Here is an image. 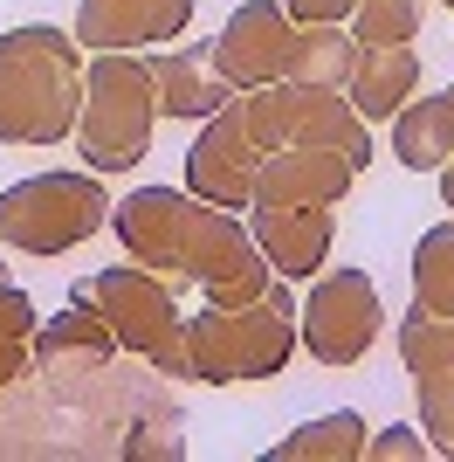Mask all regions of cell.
Instances as JSON below:
<instances>
[{
	"instance_id": "cell-8",
	"label": "cell",
	"mask_w": 454,
	"mask_h": 462,
	"mask_svg": "<svg viewBox=\"0 0 454 462\" xmlns=\"http://www.w3.org/2000/svg\"><path fill=\"white\" fill-rule=\"evenodd\" d=\"M213 69L227 77V90H262V83H283L289 62H296V21H289L283 0H241L234 14L221 21V35L207 42Z\"/></svg>"
},
{
	"instance_id": "cell-16",
	"label": "cell",
	"mask_w": 454,
	"mask_h": 462,
	"mask_svg": "<svg viewBox=\"0 0 454 462\" xmlns=\"http://www.w3.org/2000/svg\"><path fill=\"white\" fill-rule=\"evenodd\" d=\"M145 69H151V97H159V117H213L227 104V77L213 69L207 42L200 49H145Z\"/></svg>"
},
{
	"instance_id": "cell-30",
	"label": "cell",
	"mask_w": 454,
	"mask_h": 462,
	"mask_svg": "<svg viewBox=\"0 0 454 462\" xmlns=\"http://www.w3.org/2000/svg\"><path fill=\"white\" fill-rule=\"evenodd\" d=\"M448 90H454V83H448Z\"/></svg>"
},
{
	"instance_id": "cell-6",
	"label": "cell",
	"mask_w": 454,
	"mask_h": 462,
	"mask_svg": "<svg viewBox=\"0 0 454 462\" xmlns=\"http://www.w3.org/2000/svg\"><path fill=\"white\" fill-rule=\"evenodd\" d=\"M386 331V304L365 270H317L296 297V346L317 366H359Z\"/></svg>"
},
{
	"instance_id": "cell-2",
	"label": "cell",
	"mask_w": 454,
	"mask_h": 462,
	"mask_svg": "<svg viewBox=\"0 0 454 462\" xmlns=\"http://www.w3.org/2000/svg\"><path fill=\"white\" fill-rule=\"evenodd\" d=\"M151 125H159V97H151L145 49H104L83 62V111L69 145L90 173H132L151 152Z\"/></svg>"
},
{
	"instance_id": "cell-10",
	"label": "cell",
	"mask_w": 454,
	"mask_h": 462,
	"mask_svg": "<svg viewBox=\"0 0 454 462\" xmlns=\"http://www.w3.org/2000/svg\"><path fill=\"white\" fill-rule=\"evenodd\" d=\"M255 166H262V145L248 138L241 97H227L213 117H200V138L186 145V193L248 214V200H255Z\"/></svg>"
},
{
	"instance_id": "cell-20",
	"label": "cell",
	"mask_w": 454,
	"mask_h": 462,
	"mask_svg": "<svg viewBox=\"0 0 454 462\" xmlns=\"http://www.w3.org/2000/svg\"><path fill=\"white\" fill-rule=\"evenodd\" d=\"M351 62H359V35H351L344 21H310V28L296 21V62H289V77H296V83L344 90Z\"/></svg>"
},
{
	"instance_id": "cell-13",
	"label": "cell",
	"mask_w": 454,
	"mask_h": 462,
	"mask_svg": "<svg viewBox=\"0 0 454 462\" xmlns=\"http://www.w3.org/2000/svg\"><path fill=\"white\" fill-rule=\"evenodd\" d=\"M248 235L255 249L268 255L276 276H317L331 263V235H338V214L331 208H248Z\"/></svg>"
},
{
	"instance_id": "cell-28",
	"label": "cell",
	"mask_w": 454,
	"mask_h": 462,
	"mask_svg": "<svg viewBox=\"0 0 454 462\" xmlns=\"http://www.w3.org/2000/svg\"><path fill=\"white\" fill-rule=\"evenodd\" d=\"M283 7L303 28H310V21H351V0H283Z\"/></svg>"
},
{
	"instance_id": "cell-4",
	"label": "cell",
	"mask_w": 454,
	"mask_h": 462,
	"mask_svg": "<svg viewBox=\"0 0 454 462\" xmlns=\"http://www.w3.org/2000/svg\"><path fill=\"white\" fill-rule=\"evenodd\" d=\"M111 187L104 173H28L0 187V249L14 255H62L111 228Z\"/></svg>"
},
{
	"instance_id": "cell-12",
	"label": "cell",
	"mask_w": 454,
	"mask_h": 462,
	"mask_svg": "<svg viewBox=\"0 0 454 462\" xmlns=\"http://www.w3.org/2000/svg\"><path fill=\"white\" fill-rule=\"evenodd\" d=\"M359 166L344 152H323V145H276L255 166V200L248 208H338L351 193Z\"/></svg>"
},
{
	"instance_id": "cell-24",
	"label": "cell",
	"mask_w": 454,
	"mask_h": 462,
	"mask_svg": "<svg viewBox=\"0 0 454 462\" xmlns=\"http://www.w3.org/2000/svg\"><path fill=\"white\" fill-rule=\"evenodd\" d=\"M434 456V442H427V435H420V428H372V435H365V456L359 462H427Z\"/></svg>"
},
{
	"instance_id": "cell-17",
	"label": "cell",
	"mask_w": 454,
	"mask_h": 462,
	"mask_svg": "<svg viewBox=\"0 0 454 462\" xmlns=\"http://www.w3.org/2000/svg\"><path fill=\"white\" fill-rule=\"evenodd\" d=\"M393 159L406 173H440L454 159V90L406 97L393 111Z\"/></svg>"
},
{
	"instance_id": "cell-14",
	"label": "cell",
	"mask_w": 454,
	"mask_h": 462,
	"mask_svg": "<svg viewBox=\"0 0 454 462\" xmlns=\"http://www.w3.org/2000/svg\"><path fill=\"white\" fill-rule=\"evenodd\" d=\"M28 346H35V373H49V380H90V373H104L124 352L111 338V325L83 304H62L56 318H41Z\"/></svg>"
},
{
	"instance_id": "cell-9",
	"label": "cell",
	"mask_w": 454,
	"mask_h": 462,
	"mask_svg": "<svg viewBox=\"0 0 454 462\" xmlns=\"http://www.w3.org/2000/svg\"><path fill=\"white\" fill-rule=\"evenodd\" d=\"M193 208H200V193L186 187H138L124 193L111 208V228H117V249L159 270L172 290H193L186 283V228H193Z\"/></svg>"
},
{
	"instance_id": "cell-25",
	"label": "cell",
	"mask_w": 454,
	"mask_h": 462,
	"mask_svg": "<svg viewBox=\"0 0 454 462\" xmlns=\"http://www.w3.org/2000/svg\"><path fill=\"white\" fill-rule=\"evenodd\" d=\"M35 304H28V290L14 283V276H7V263H0V331H7V338H35Z\"/></svg>"
},
{
	"instance_id": "cell-31",
	"label": "cell",
	"mask_w": 454,
	"mask_h": 462,
	"mask_svg": "<svg viewBox=\"0 0 454 462\" xmlns=\"http://www.w3.org/2000/svg\"><path fill=\"white\" fill-rule=\"evenodd\" d=\"M448 7H454V0H448Z\"/></svg>"
},
{
	"instance_id": "cell-3",
	"label": "cell",
	"mask_w": 454,
	"mask_h": 462,
	"mask_svg": "<svg viewBox=\"0 0 454 462\" xmlns=\"http://www.w3.org/2000/svg\"><path fill=\"white\" fill-rule=\"evenodd\" d=\"M186 346H193V373L200 386H241V380H276V373L296 359V290L289 276L255 297V304H234V310H200L186 318Z\"/></svg>"
},
{
	"instance_id": "cell-21",
	"label": "cell",
	"mask_w": 454,
	"mask_h": 462,
	"mask_svg": "<svg viewBox=\"0 0 454 462\" xmlns=\"http://www.w3.org/2000/svg\"><path fill=\"white\" fill-rule=\"evenodd\" d=\"M413 297L454 318V214L413 242Z\"/></svg>"
},
{
	"instance_id": "cell-29",
	"label": "cell",
	"mask_w": 454,
	"mask_h": 462,
	"mask_svg": "<svg viewBox=\"0 0 454 462\" xmlns=\"http://www.w3.org/2000/svg\"><path fill=\"white\" fill-rule=\"evenodd\" d=\"M434 180H440V208H448V214H454V159H448V166H440V173H434Z\"/></svg>"
},
{
	"instance_id": "cell-11",
	"label": "cell",
	"mask_w": 454,
	"mask_h": 462,
	"mask_svg": "<svg viewBox=\"0 0 454 462\" xmlns=\"http://www.w3.org/2000/svg\"><path fill=\"white\" fill-rule=\"evenodd\" d=\"M200 0H76V42L104 56V49H166L193 28Z\"/></svg>"
},
{
	"instance_id": "cell-19",
	"label": "cell",
	"mask_w": 454,
	"mask_h": 462,
	"mask_svg": "<svg viewBox=\"0 0 454 462\" xmlns=\"http://www.w3.org/2000/svg\"><path fill=\"white\" fill-rule=\"evenodd\" d=\"M393 346H399V366H406V380H420V373H448L454 366V318L434 304H406L393 325Z\"/></svg>"
},
{
	"instance_id": "cell-23",
	"label": "cell",
	"mask_w": 454,
	"mask_h": 462,
	"mask_svg": "<svg viewBox=\"0 0 454 462\" xmlns=\"http://www.w3.org/2000/svg\"><path fill=\"white\" fill-rule=\"evenodd\" d=\"M413 407H420V435L434 442V456L454 462V366L448 373H420L413 380Z\"/></svg>"
},
{
	"instance_id": "cell-18",
	"label": "cell",
	"mask_w": 454,
	"mask_h": 462,
	"mask_svg": "<svg viewBox=\"0 0 454 462\" xmlns=\"http://www.w3.org/2000/svg\"><path fill=\"white\" fill-rule=\"evenodd\" d=\"M365 414H351V407H338V414H317V421L289 428L283 442H268L262 462H359L365 456Z\"/></svg>"
},
{
	"instance_id": "cell-15",
	"label": "cell",
	"mask_w": 454,
	"mask_h": 462,
	"mask_svg": "<svg viewBox=\"0 0 454 462\" xmlns=\"http://www.w3.org/2000/svg\"><path fill=\"white\" fill-rule=\"evenodd\" d=\"M344 97L365 125H393L406 97H420V56L413 42H359V62L344 77Z\"/></svg>"
},
{
	"instance_id": "cell-27",
	"label": "cell",
	"mask_w": 454,
	"mask_h": 462,
	"mask_svg": "<svg viewBox=\"0 0 454 462\" xmlns=\"http://www.w3.org/2000/svg\"><path fill=\"white\" fill-rule=\"evenodd\" d=\"M28 373H35V346H28V338H7V331H0V386L28 380Z\"/></svg>"
},
{
	"instance_id": "cell-7",
	"label": "cell",
	"mask_w": 454,
	"mask_h": 462,
	"mask_svg": "<svg viewBox=\"0 0 454 462\" xmlns=\"http://www.w3.org/2000/svg\"><path fill=\"white\" fill-rule=\"evenodd\" d=\"M69 304L96 310L104 325H111V338L124 352H159L166 338H179V290L166 283L159 270H145V263H111V270H90V276H76L69 283Z\"/></svg>"
},
{
	"instance_id": "cell-26",
	"label": "cell",
	"mask_w": 454,
	"mask_h": 462,
	"mask_svg": "<svg viewBox=\"0 0 454 462\" xmlns=\"http://www.w3.org/2000/svg\"><path fill=\"white\" fill-rule=\"evenodd\" d=\"M151 373H166V380H200V373H193V346H186V325H179V338H166V346L151 352Z\"/></svg>"
},
{
	"instance_id": "cell-5",
	"label": "cell",
	"mask_w": 454,
	"mask_h": 462,
	"mask_svg": "<svg viewBox=\"0 0 454 462\" xmlns=\"http://www.w3.org/2000/svg\"><path fill=\"white\" fill-rule=\"evenodd\" d=\"M241 117L248 138L276 152V145H323V152H344L351 166H372V125L351 111L344 90H323V83H262V90H241Z\"/></svg>"
},
{
	"instance_id": "cell-1",
	"label": "cell",
	"mask_w": 454,
	"mask_h": 462,
	"mask_svg": "<svg viewBox=\"0 0 454 462\" xmlns=\"http://www.w3.org/2000/svg\"><path fill=\"white\" fill-rule=\"evenodd\" d=\"M83 62L76 28H7L0 35V145H62L83 111Z\"/></svg>"
},
{
	"instance_id": "cell-22",
	"label": "cell",
	"mask_w": 454,
	"mask_h": 462,
	"mask_svg": "<svg viewBox=\"0 0 454 462\" xmlns=\"http://www.w3.org/2000/svg\"><path fill=\"white\" fill-rule=\"evenodd\" d=\"M427 21V0H351V35L359 42H413Z\"/></svg>"
}]
</instances>
